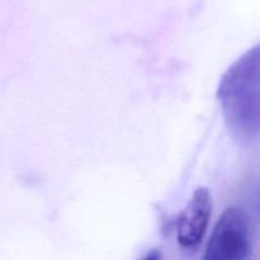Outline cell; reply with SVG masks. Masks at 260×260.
<instances>
[{"instance_id":"6da1fadb","label":"cell","mask_w":260,"mask_h":260,"mask_svg":"<svg viewBox=\"0 0 260 260\" xmlns=\"http://www.w3.org/2000/svg\"><path fill=\"white\" fill-rule=\"evenodd\" d=\"M217 99L229 135L249 146L260 139V43L223 73Z\"/></svg>"},{"instance_id":"7a4b0ae2","label":"cell","mask_w":260,"mask_h":260,"mask_svg":"<svg viewBox=\"0 0 260 260\" xmlns=\"http://www.w3.org/2000/svg\"><path fill=\"white\" fill-rule=\"evenodd\" d=\"M253 253L250 220L240 207H229L218 218L205 260H246Z\"/></svg>"},{"instance_id":"3957f363","label":"cell","mask_w":260,"mask_h":260,"mask_svg":"<svg viewBox=\"0 0 260 260\" xmlns=\"http://www.w3.org/2000/svg\"><path fill=\"white\" fill-rule=\"evenodd\" d=\"M212 215V197L207 188H198L177 222V239L185 250H196L207 233Z\"/></svg>"}]
</instances>
